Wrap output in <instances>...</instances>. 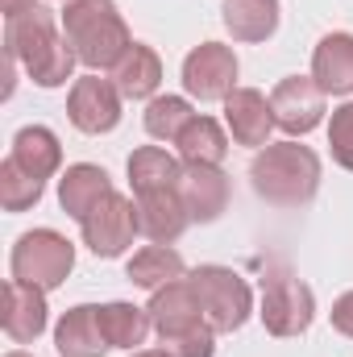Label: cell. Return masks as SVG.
<instances>
[{"label":"cell","instance_id":"cell-1","mask_svg":"<svg viewBox=\"0 0 353 357\" xmlns=\"http://www.w3.org/2000/svg\"><path fill=\"white\" fill-rule=\"evenodd\" d=\"M63 33H67V42L75 46L80 63L88 67L91 75L112 71L129 54V46H133L129 25H125V17L117 13L112 0H67Z\"/></svg>","mask_w":353,"mask_h":357},{"label":"cell","instance_id":"cell-2","mask_svg":"<svg viewBox=\"0 0 353 357\" xmlns=\"http://www.w3.org/2000/svg\"><path fill=\"white\" fill-rule=\"evenodd\" d=\"M250 183H254L258 199L274 204V208H303V204H312V195L320 187V158H316V150H308L299 142H274L254 154Z\"/></svg>","mask_w":353,"mask_h":357},{"label":"cell","instance_id":"cell-3","mask_svg":"<svg viewBox=\"0 0 353 357\" xmlns=\"http://www.w3.org/2000/svg\"><path fill=\"white\" fill-rule=\"evenodd\" d=\"M191 287L200 295V307H204V320L216 328V333H237L250 312H254V291L250 282L229 266H195L191 274Z\"/></svg>","mask_w":353,"mask_h":357},{"label":"cell","instance_id":"cell-4","mask_svg":"<svg viewBox=\"0 0 353 357\" xmlns=\"http://www.w3.org/2000/svg\"><path fill=\"white\" fill-rule=\"evenodd\" d=\"M8 266H13V278L42 287V291H54L67 282V274L75 266V245L54 229H29L17 237Z\"/></svg>","mask_w":353,"mask_h":357},{"label":"cell","instance_id":"cell-5","mask_svg":"<svg viewBox=\"0 0 353 357\" xmlns=\"http://www.w3.org/2000/svg\"><path fill=\"white\" fill-rule=\"evenodd\" d=\"M262 324L270 337H299L312 328L316 316V295L303 278H295L287 266H270L262 278Z\"/></svg>","mask_w":353,"mask_h":357},{"label":"cell","instance_id":"cell-6","mask_svg":"<svg viewBox=\"0 0 353 357\" xmlns=\"http://www.w3.org/2000/svg\"><path fill=\"white\" fill-rule=\"evenodd\" d=\"M80 233H84V245L96 258H121L137 237V199L108 191L80 220Z\"/></svg>","mask_w":353,"mask_h":357},{"label":"cell","instance_id":"cell-7","mask_svg":"<svg viewBox=\"0 0 353 357\" xmlns=\"http://www.w3.org/2000/svg\"><path fill=\"white\" fill-rule=\"evenodd\" d=\"M183 88L187 96L212 104V100H229L237 91V54L225 42H200L187 59H183Z\"/></svg>","mask_w":353,"mask_h":357},{"label":"cell","instance_id":"cell-8","mask_svg":"<svg viewBox=\"0 0 353 357\" xmlns=\"http://www.w3.org/2000/svg\"><path fill=\"white\" fill-rule=\"evenodd\" d=\"M59 42H63V33H59L50 8H42V4L4 17V54H13V59L25 67V75H29Z\"/></svg>","mask_w":353,"mask_h":357},{"label":"cell","instance_id":"cell-9","mask_svg":"<svg viewBox=\"0 0 353 357\" xmlns=\"http://www.w3.org/2000/svg\"><path fill=\"white\" fill-rule=\"evenodd\" d=\"M270 108H274V125L283 133L303 137L324 121V91L312 75H287L270 91Z\"/></svg>","mask_w":353,"mask_h":357},{"label":"cell","instance_id":"cell-10","mask_svg":"<svg viewBox=\"0 0 353 357\" xmlns=\"http://www.w3.org/2000/svg\"><path fill=\"white\" fill-rule=\"evenodd\" d=\"M121 91L112 79H100V75H84L71 84V96H67V116L80 133H112L117 121H121Z\"/></svg>","mask_w":353,"mask_h":357},{"label":"cell","instance_id":"cell-11","mask_svg":"<svg viewBox=\"0 0 353 357\" xmlns=\"http://www.w3.org/2000/svg\"><path fill=\"white\" fill-rule=\"evenodd\" d=\"M150 320H154V333L167 341V337H179V333H191L204 320V307H200V295L191 287V278H175L158 291H150Z\"/></svg>","mask_w":353,"mask_h":357},{"label":"cell","instance_id":"cell-12","mask_svg":"<svg viewBox=\"0 0 353 357\" xmlns=\"http://www.w3.org/2000/svg\"><path fill=\"white\" fill-rule=\"evenodd\" d=\"M0 324H4V333H8V341H17V345L38 341V337L46 333V324H50L46 291H42V287H29V282H21V278H8Z\"/></svg>","mask_w":353,"mask_h":357},{"label":"cell","instance_id":"cell-13","mask_svg":"<svg viewBox=\"0 0 353 357\" xmlns=\"http://www.w3.org/2000/svg\"><path fill=\"white\" fill-rule=\"evenodd\" d=\"M137 199V233L150 237L154 245H175L191 225V212L175 191H150V195H133Z\"/></svg>","mask_w":353,"mask_h":357},{"label":"cell","instance_id":"cell-14","mask_svg":"<svg viewBox=\"0 0 353 357\" xmlns=\"http://www.w3.org/2000/svg\"><path fill=\"white\" fill-rule=\"evenodd\" d=\"M225 125L233 133L237 146H270V129H274V108L258 88H237L225 100Z\"/></svg>","mask_w":353,"mask_h":357},{"label":"cell","instance_id":"cell-15","mask_svg":"<svg viewBox=\"0 0 353 357\" xmlns=\"http://www.w3.org/2000/svg\"><path fill=\"white\" fill-rule=\"evenodd\" d=\"M179 195H183L191 220L212 225L229 208V178H225L220 167H187L183 183H179Z\"/></svg>","mask_w":353,"mask_h":357},{"label":"cell","instance_id":"cell-16","mask_svg":"<svg viewBox=\"0 0 353 357\" xmlns=\"http://www.w3.org/2000/svg\"><path fill=\"white\" fill-rule=\"evenodd\" d=\"M312 79L324 96L353 91V33H324L312 54Z\"/></svg>","mask_w":353,"mask_h":357},{"label":"cell","instance_id":"cell-17","mask_svg":"<svg viewBox=\"0 0 353 357\" xmlns=\"http://www.w3.org/2000/svg\"><path fill=\"white\" fill-rule=\"evenodd\" d=\"M54 349L63 357H104L108 354V341H104V328H100V307L80 303V307L63 312V320L54 328Z\"/></svg>","mask_w":353,"mask_h":357},{"label":"cell","instance_id":"cell-18","mask_svg":"<svg viewBox=\"0 0 353 357\" xmlns=\"http://www.w3.org/2000/svg\"><path fill=\"white\" fill-rule=\"evenodd\" d=\"M129 187H133V195H150V191H175L179 183H183V158L175 154H167L163 146H142V150H133L129 154Z\"/></svg>","mask_w":353,"mask_h":357},{"label":"cell","instance_id":"cell-19","mask_svg":"<svg viewBox=\"0 0 353 357\" xmlns=\"http://www.w3.org/2000/svg\"><path fill=\"white\" fill-rule=\"evenodd\" d=\"M108 191H112L108 171H104V167H91V162H75V167H67L63 178H59V204H63V212L75 216V220H84Z\"/></svg>","mask_w":353,"mask_h":357},{"label":"cell","instance_id":"cell-20","mask_svg":"<svg viewBox=\"0 0 353 357\" xmlns=\"http://www.w3.org/2000/svg\"><path fill=\"white\" fill-rule=\"evenodd\" d=\"M112 84L125 100H154V91L163 84V59L146 42H133L129 54L112 67Z\"/></svg>","mask_w":353,"mask_h":357},{"label":"cell","instance_id":"cell-21","mask_svg":"<svg viewBox=\"0 0 353 357\" xmlns=\"http://www.w3.org/2000/svg\"><path fill=\"white\" fill-rule=\"evenodd\" d=\"M175 150H179V158H183V167H220L225 154H229V137H225L220 121L195 112L191 125L179 133Z\"/></svg>","mask_w":353,"mask_h":357},{"label":"cell","instance_id":"cell-22","mask_svg":"<svg viewBox=\"0 0 353 357\" xmlns=\"http://www.w3.org/2000/svg\"><path fill=\"white\" fill-rule=\"evenodd\" d=\"M100 328H104L108 349H133V354H137V345H146L154 320H150L146 307L125 303V299H112V303L100 307Z\"/></svg>","mask_w":353,"mask_h":357},{"label":"cell","instance_id":"cell-23","mask_svg":"<svg viewBox=\"0 0 353 357\" xmlns=\"http://www.w3.org/2000/svg\"><path fill=\"white\" fill-rule=\"evenodd\" d=\"M8 158H17L29 175L46 183V178L63 167V146H59V137H54L46 125H25V129L13 137V154H8Z\"/></svg>","mask_w":353,"mask_h":357},{"label":"cell","instance_id":"cell-24","mask_svg":"<svg viewBox=\"0 0 353 357\" xmlns=\"http://www.w3.org/2000/svg\"><path fill=\"white\" fill-rule=\"evenodd\" d=\"M220 13L233 42H266L278 29V0H225Z\"/></svg>","mask_w":353,"mask_h":357},{"label":"cell","instance_id":"cell-25","mask_svg":"<svg viewBox=\"0 0 353 357\" xmlns=\"http://www.w3.org/2000/svg\"><path fill=\"white\" fill-rule=\"evenodd\" d=\"M183 270L187 266H183L179 250H171V245H146V250H137V254L129 258L125 278H129L133 287H142V291H158V287L183 278Z\"/></svg>","mask_w":353,"mask_h":357},{"label":"cell","instance_id":"cell-26","mask_svg":"<svg viewBox=\"0 0 353 357\" xmlns=\"http://www.w3.org/2000/svg\"><path fill=\"white\" fill-rule=\"evenodd\" d=\"M191 104L183 100V96H154L150 104H146V133L154 137V142H171L175 146L179 142V133L191 125Z\"/></svg>","mask_w":353,"mask_h":357},{"label":"cell","instance_id":"cell-27","mask_svg":"<svg viewBox=\"0 0 353 357\" xmlns=\"http://www.w3.org/2000/svg\"><path fill=\"white\" fill-rule=\"evenodd\" d=\"M42 191H46V183L33 178L17 158H4V162H0V204H4V212H25V208H33V204L42 199Z\"/></svg>","mask_w":353,"mask_h":357},{"label":"cell","instance_id":"cell-28","mask_svg":"<svg viewBox=\"0 0 353 357\" xmlns=\"http://www.w3.org/2000/svg\"><path fill=\"white\" fill-rule=\"evenodd\" d=\"M163 354L167 357H212L216 354V328L212 324H200L191 333H179L163 341Z\"/></svg>","mask_w":353,"mask_h":357},{"label":"cell","instance_id":"cell-29","mask_svg":"<svg viewBox=\"0 0 353 357\" xmlns=\"http://www.w3.org/2000/svg\"><path fill=\"white\" fill-rule=\"evenodd\" d=\"M329 146H333V162L353 171V100L333 112V121H329Z\"/></svg>","mask_w":353,"mask_h":357},{"label":"cell","instance_id":"cell-30","mask_svg":"<svg viewBox=\"0 0 353 357\" xmlns=\"http://www.w3.org/2000/svg\"><path fill=\"white\" fill-rule=\"evenodd\" d=\"M333 328L341 337H353V291H345L337 303H333Z\"/></svg>","mask_w":353,"mask_h":357},{"label":"cell","instance_id":"cell-31","mask_svg":"<svg viewBox=\"0 0 353 357\" xmlns=\"http://www.w3.org/2000/svg\"><path fill=\"white\" fill-rule=\"evenodd\" d=\"M4 4V17H13V13H25V8H33L38 0H0Z\"/></svg>","mask_w":353,"mask_h":357},{"label":"cell","instance_id":"cell-32","mask_svg":"<svg viewBox=\"0 0 353 357\" xmlns=\"http://www.w3.org/2000/svg\"><path fill=\"white\" fill-rule=\"evenodd\" d=\"M133 357H167V354H163V349H137Z\"/></svg>","mask_w":353,"mask_h":357},{"label":"cell","instance_id":"cell-33","mask_svg":"<svg viewBox=\"0 0 353 357\" xmlns=\"http://www.w3.org/2000/svg\"><path fill=\"white\" fill-rule=\"evenodd\" d=\"M4 357H29V354H21V349H13V354H4Z\"/></svg>","mask_w":353,"mask_h":357}]
</instances>
